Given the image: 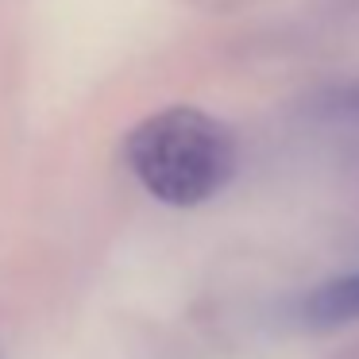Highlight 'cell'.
Here are the masks:
<instances>
[{
  "mask_svg": "<svg viewBox=\"0 0 359 359\" xmlns=\"http://www.w3.org/2000/svg\"><path fill=\"white\" fill-rule=\"evenodd\" d=\"M140 186L155 201L194 209L217 197L236 174V140L217 116L174 104L140 120L124 143Z\"/></svg>",
  "mask_w": 359,
  "mask_h": 359,
  "instance_id": "cell-1",
  "label": "cell"
},
{
  "mask_svg": "<svg viewBox=\"0 0 359 359\" xmlns=\"http://www.w3.org/2000/svg\"><path fill=\"white\" fill-rule=\"evenodd\" d=\"M305 317H309V325H320V328L359 320V274H344V278L320 282L305 297Z\"/></svg>",
  "mask_w": 359,
  "mask_h": 359,
  "instance_id": "cell-2",
  "label": "cell"
},
{
  "mask_svg": "<svg viewBox=\"0 0 359 359\" xmlns=\"http://www.w3.org/2000/svg\"><path fill=\"white\" fill-rule=\"evenodd\" d=\"M351 104H359V93H355V97H351Z\"/></svg>",
  "mask_w": 359,
  "mask_h": 359,
  "instance_id": "cell-3",
  "label": "cell"
}]
</instances>
